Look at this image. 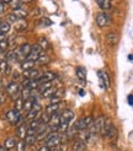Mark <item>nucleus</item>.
I'll use <instances>...</instances> for the list:
<instances>
[{
  "label": "nucleus",
  "mask_w": 133,
  "mask_h": 151,
  "mask_svg": "<svg viewBox=\"0 0 133 151\" xmlns=\"http://www.w3.org/2000/svg\"><path fill=\"white\" fill-rule=\"evenodd\" d=\"M74 119V112L70 109H64L61 114V127H59V132L63 134L66 133L69 129V123Z\"/></svg>",
  "instance_id": "1"
},
{
  "label": "nucleus",
  "mask_w": 133,
  "mask_h": 151,
  "mask_svg": "<svg viewBox=\"0 0 133 151\" xmlns=\"http://www.w3.org/2000/svg\"><path fill=\"white\" fill-rule=\"evenodd\" d=\"M6 93L9 95V97L11 100L16 101L17 99H20V95H21V91H22V86L20 84H17L16 81H11L9 84L6 85V88H5Z\"/></svg>",
  "instance_id": "2"
},
{
  "label": "nucleus",
  "mask_w": 133,
  "mask_h": 151,
  "mask_svg": "<svg viewBox=\"0 0 133 151\" xmlns=\"http://www.w3.org/2000/svg\"><path fill=\"white\" fill-rule=\"evenodd\" d=\"M101 134L107 139H115L116 138L117 130H116V127L113 125L111 119H108V118L105 119V123H103V127L101 129Z\"/></svg>",
  "instance_id": "3"
},
{
  "label": "nucleus",
  "mask_w": 133,
  "mask_h": 151,
  "mask_svg": "<svg viewBox=\"0 0 133 151\" xmlns=\"http://www.w3.org/2000/svg\"><path fill=\"white\" fill-rule=\"evenodd\" d=\"M93 122H94L93 117H90V116L89 117H83V118L78 119L73 127L77 129V132H83V130H87L89 128H90Z\"/></svg>",
  "instance_id": "4"
},
{
  "label": "nucleus",
  "mask_w": 133,
  "mask_h": 151,
  "mask_svg": "<svg viewBox=\"0 0 133 151\" xmlns=\"http://www.w3.org/2000/svg\"><path fill=\"white\" fill-rule=\"evenodd\" d=\"M105 117H99L94 119V122L91 123L90 128H89V132H90V134H96V133H101V129L103 127V123H105Z\"/></svg>",
  "instance_id": "5"
},
{
  "label": "nucleus",
  "mask_w": 133,
  "mask_h": 151,
  "mask_svg": "<svg viewBox=\"0 0 133 151\" xmlns=\"http://www.w3.org/2000/svg\"><path fill=\"white\" fill-rule=\"evenodd\" d=\"M6 119H7V122H9L11 125H16L20 123V119H21V114H20V112L16 111V109H10V111H7L6 112V114H5Z\"/></svg>",
  "instance_id": "6"
},
{
  "label": "nucleus",
  "mask_w": 133,
  "mask_h": 151,
  "mask_svg": "<svg viewBox=\"0 0 133 151\" xmlns=\"http://www.w3.org/2000/svg\"><path fill=\"white\" fill-rule=\"evenodd\" d=\"M61 144V134L59 133H51L46 140V146L48 147H54Z\"/></svg>",
  "instance_id": "7"
},
{
  "label": "nucleus",
  "mask_w": 133,
  "mask_h": 151,
  "mask_svg": "<svg viewBox=\"0 0 133 151\" xmlns=\"http://www.w3.org/2000/svg\"><path fill=\"white\" fill-rule=\"evenodd\" d=\"M110 21H111V19L106 12H100V14L96 15V25L101 28L106 27L110 24Z\"/></svg>",
  "instance_id": "8"
},
{
  "label": "nucleus",
  "mask_w": 133,
  "mask_h": 151,
  "mask_svg": "<svg viewBox=\"0 0 133 151\" xmlns=\"http://www.w3.org/2000/svg\"><path fill=\"white\" fill-rule=\"evenodd\" d=\"M98 75H99V82H100V86L102 88L107 90L110 87V78H108V74L103 70H99L98 71Z\"/></svg>",
  "instance_id": "9"
},
{
  "label": "nucleus",
  "mask_w": 133,
  "mask_h": 151,
  "mask_svg": "<svg viewBox=\"0 0 133 151\" xmlns=\"http://www.w3.org/2000/svg\"><path fill=\"white\" fill-rule=\"evenodd\" d=\"M54 79H57V74L53 71H46L40 75L38 82L40 84H44V82H52Z\"/></svg>",
  "instance_id": "10"
},
{
  "label": "nucleus",
  "mask_w": 133,
  "mask_h": 151,
  "mask_svg": "<svg viewBox=\"0 0 133 151\" xmlns=\"http://www.w3.org/2000/svg\"><path fill=\"white\" fill-rule=\"evenodd\" d=\"M42 54V49L41 47L38 46V44H33L32 46V49H31V53H30V55H28V60H32V62H37L40 58V55Z\"/></svg>",
  "instance_id": "11"
},
{
  "label": "nucleus",
  "mask_w": 133,
  "mask_h": 151,
  "mask_svg": "<svg viewBox=\"0 0 133 151\" xmlns=\"http://www.w3.org/2000/svg\"><path fill=\"white\" fill-rule=\"evenodd\" d=\"M41 109H42V106H41L38 102H36V103L33 104V108L27 113V119H30V120L36 119V118H37V116H40Z\"/></svg>",
  "instance_id": "12"
},
{
  "label": "nucleus",
  "mask_w": 133,
  "mask_h": 151,
  "mask_svg": "<svg viewBox=\"0 0 133 151\" xmlns=\"http://www.w3.org/2000/svg\"><path fill=\"white\" fill-rule=\"evenodd\" d=\"M27 129H28V125H26V124H24V123L19 124L16 134H17V138H19L20 140H25V139H26V137H27Z\"/></svg>",
  "instance_id": "13"
},
{
  "label": "nucleus",
  "mask_w": 133,
  "mask_h": 151,
  "mask_svg": "<svg viewBox=\"0 0 133 151\" xmlns=\"http://www.w3.org/2000/svg\"><path fill=\"white\" fill-rule=\"evenodd\" d=\"M24 76H25V79H30V80H38L40 79V71L36 70V69L24 71Z\"/></svg>",
  "instance_id": "14"
},
{
  "label": "nucleus",
  "mask_w": 133,
  "mask_h": 151,
  "mask_svg": "<svg viewBox=\"0 0 133 151\" xmlns=\"http://www.w3.org/2000/svg\"><path fill=\"white\" fill-rule=\"evenodd\" d=\"M106 42L110 46H116L118 42V35L116 32H110L106 35Z\"/></svg>",
  "instance_id": "15"
},
{
  "label": "nucleus",
  "mask_w": 133,
  "mask_h": 151,
  "mask_svg": "<svg viewBox=\"0 0 133 151\" xmlns=\"http://www.w3.org/2000/svg\"><path fill=\"white\" fill-rule=\"evenodd\" d=\"M75 74H77V78H78L81 82H85V81H86V70H85V68L78 66L77 69H75Z\"/></svg>",
  "instance_id": "16"
},
{
  "label": "nucleus",
  "mask_w": 133,
  "mask_h": 151,
  "mask_svg": "<svg viewBox=\"0 0 133 151\" xmlns=\"http://www.w3.org/2000/svg\"><path fill=\"white\" fill-rule=\"evenodd\" d=\"M96 4H98L99 7L103 11H107V10L112 9V3L108 1V0H99V1H96Z\"/></svg>",
  "instance_id": "17"
},
{
  "label": "nucleus",
  "mask_w": 133,
  "mask_h": 151,
  "mask_svg": "<svg viewBox=\"0 0 133 151\" xmlns=\"http://www.w3.org/2000/svg\"><path fill=\"white\" fill-rule=\"evenodd\" d=\"M26 28H27V21L24 20V19H19L16 21V24H15V29L19 31V32H21V31H24V29H26Z\"/></svg>",
  "instance_id": "18"
},
{
  "label": "nucleus",
  "mask_w": 133,
  "mask_h": 151,
  "mask_svg": "<svg viewBox=\"0 0 133 151\" xmlns=\"http://www.w3.org/2000/svg\"><path fill=\"white\" fill-rule=\"evenodd\" d=\"M61 106H62V103L49 104V106H48V107L46 108V112L48 113V114H51V116H53V114H56V113H58L59 108H61Z\"/></svg>",
  "instance_id": "19"
},
{
  "label": "nucleus",
  "mask_w": 133,
  "mask_h": 151,
  "mask_svg": "<svg viewBox=\"0 0 133 151\" xmlns=\"http://www.w3.org/2000/svg\"><path fill=\"white\" fill-rule=\"evenodd\" d=\"M0 71H1L3 74H10L11 71V68L9 65V63L6 62V60H0Z\"/></svg>",
  "instance_id": "20"
},
{
  "label": "nucleus",
  "mask_w": 133,
  "mask_h": 151,
  "mask_svg": "<svg viewBox=\"0 0 133 151\" xmlns=\"http://www.w3.org/2000/svg\"><path fill=\"white\" fill-rule=\"evenodd\" d=\"M16 144H17V141L15 138H9V139H6L5 142H4V147L6 150H10V149H14V147H16Z\"/></svg>",
  "instance_id": "21"
},
{
  "label": "nucleus",
  "mask_w": 133,
  "mask_h": 151,
  "mask_svg": "<svg viewBox=\"0 0 133 151\" xmlns=\"http://www.w3.org/2000/svg\"><path fill=\"white\" fill-rule=\"evenodd\" d=\"M33 66H35V62H32V60H28V59H26L25 62L21 63V68H22V70H24V71L32 70Z\"/></svg>",
  "instance_id": "22"
},
{
  "label": "nucleus",
  "mask_w": 133,
  "mask_h": 151,
  "mask_svg": "<svg viewBox=\"0 0 133 151\" xmlns=\"http://www.w3.org/2000/svg\"><path fill=\"white\" fill-rule=\"evenodd\" d=\"M12 14H14L17 19H24V20H26V16H27V11L24 10L22 7H20V9H17V10H14Z\"/></svg>",
  "instance_id": "23"
},
{
  "label": "nucleus",
  "mask_w": 133,
  "mask_h": 151,
  "mask_svg": "<svg viewBox=\"0 0 133 151\" xmlns=\"http://www.w3.org/2000/svg\"><path fill=\"white\" fill-rule=\"evenodd\" d=\"M10 28H11V26H10V24L7 21H1L0 22V32L1 33H7L10 31Z\"/></svg>",
  "instance_id": "24"
},
{
  "label": "nucleus",
  "mask_w": 133,
  "mask_h": 151,
  "mask_svg": "<svg viewBox=\"0 0 133 151\" xmlns=\"http://www.w3.org/2000/svg\"><path fill=\"white\" fill-rule=\"evenodd\" d=\"M37 44L41 47L42 50H47L48 47H49V43H48L47 38H44V37H41V38L38 40V42H37Z\"/></svg>",
  "instance_id": "25"
},
{
  "label": "nucleus",
  "mask_w": 133,
  "mask_h": 151,
  "mask_svg": "<svg viewBox=\"0 0 133 151\" xmlns=\"http://www.w3.org/2000/svg\"><path fill=\"white\" fill-rule=\"evenodd\" d=\"M31 91H32V90L28 88V87L22 88V91H21V99L24 100V101H27L30 97H31Z\"/></svg>",
  "instance_id": "26"
},
{
  "label": "nucleus",
  "mask_w": 133,
  "mask_h": 151,
  "mask_svg": "<svg viewBox=\"0 0 133 151\" xmlns=\"http://www.w3.org/2000/svg\"><path fill=\"white\" fill-rule=\"evenodd\" d=\"M36 102H37V101H35L33 99H28V100L25 101V103H24V109L27 111V112H30V111L33 108V104H35Z\"/></svg>",
  "instance_id": "27"
},
{
  "label": "nucleus",
  "mask_w": 133,
  "mask_h": 151,
  "mask_svg": "<svg viewBox=\"0 0 133 151\" xmlns=\"http://www.w3.org/2000/svg\"><path fill=\"white\" fill-rule=\"evenodd\" d=\"M51 119H52V116L48 114L47 112L42 113V114H41V118H40V120H41V123H42V124H49Z\"/></svg>",
  "instance_id": "28"
},
{
  "label": "nucleus",
  "mask_w": 133,
  "mask_h": 151,
  "mask_svg": "<svg viewBox=\"0 0 133 151\" xmlns=\"http://www.w3.org/2000/svg\"><path fill=\"white\" fill-rule=\"evenodd\" d=\"M24 103H25V101L21 99H17L16 101H15V103H14V109H16V111H21V109H24Z\"/></svg>",
  "instance_id": "29"
},
{
  "label": "nucleus",
  "mask_w": 133,
  "mask_h": 151,
  "mask_svg": "<svg viewBox=\"0 0 133 151\" xmlns=\"http://www.w3.org/2000/svg\"><path fill=\"white\" fill-rule=\"evenodd\" d=\"M41 125V120L40 119H33V120H30V123H28V128L30 129H35L37 130V128H38Z\"/></svg>",
  "instance_id": "30"
},
{
  "label": "nucleus",
  "mask_w": 133,
  "mask_h": 151,
  "mask_svg": "<svg viewBox=\"0 0 133 151\" xmlns=\"http://www.w3.org/2000/svg\"><path fill=\"white\" fill-rule=\"evenodd\" d=\"M36 141H37V137H36V135H27L26 139H25V142H26L27 146L33 145Z\"/></svg>",
  "instance_id": "31"
},
{
  "label": "nucleus",
  "mask_w": 133,
  "mask_h": 151,
  "mask_svg": "<svg viewBox=\"0 0 133 151\" xmlns=\"http://www.w3.org/2000/svg\"><path fill=\"white\" fill-rule=\"evenodd\" d=\"M6 62H7V63H10V62H16V54H15V50L7 52V54H6Z\"/></svg>",
  "instance_id": "32"
},
{
  "label": "nucleus",
  "mask_w": 133,
  "mask_h": 151,
  "mask_svg": "<svg viewBox=\"0 0 133 151\" xmlns=\"http://www.w3.org/2000/svg\"><path fill=\"white\" fill-rule=\"evenodd\" d=\"M52 87V84L51 82H44V84H40V86H38V91L41 92V93H43L44 91H46V90H48V88H51Z\"/></svg>",
  "instance_id": "33"
},
{
  "label": "nucleus",
  "mask_w": 133,
  "mask_h": 151,
  "mask_svg": "<svg viewBox=\"0 0 133 151\" xmlns=\"http://www.w3.org/2000/svg\"><path fill=\"white\" fill-rule=\"evenodd\" d=\"M37 62H38V64H47L48 62H49V57L48 55H46V54H43V53H42V54L40 55V58H38V60H37Z\"/></svg>",
  "instance_id": "34"
},
{
  "label": "nucleus",
  "mask_w": 133,
  "mask_h": 151,
  "mask_svg": "<svg viewBox=\"0 0 133 151\" xmlns=\"http://www.w3.org/2000/svg\"><path fill=\"white\" fill-rule=\"evenodd\" d=\"M54 92H56V90L51 87V88L46 90V91H44V92L42 93V96H43V97H48V99H52V97L54 96Z\"/></svg>",
  "instance_id": "35"
},
{
  "label": "nucleus",
  "mask_w": 133,
  "mask_h": 151,
  "mask_svg": "<svg viewBox=\"0 0 133 151\" xmlns=\"http://www.w3.org/2000/svg\"><path fill=\"white\" fill-rule=\"evenodd\" d=\"M26 142H25V140H20V141H17V144H16V150L17 151H25L26 150Z\"/></svg>",
  "instance_id": "36"
},
{
  "label": "nucleus",
  "mask_w": 133,
  "mask_h": 151,
  "mask_svg": "<svg viewBox=\"0 0 133 151\" xmlns=\"http://www.w3.org/2000/svg\"><path fill=\"white\" fill-rule=\"evenodd\" d=\"M51 134V132H49V129L48 130H46V132H43V133H41V134H38L37 135V141H42V140H44L46 139L47 140V135H49Z\"/></svg>",
  "instance_id": "37"
},
{
  "label": "nucleus",
  "mask_w": 133,
  "mask_h": 151,
  "mask_svg": "<svg viewBox=\"0 0 133 151\" xmlns=\"http://www.w3.org/2000/svg\"><path fill=\"white\" fill-rule=\"evenodd\" d=\"M7 47H9V42H7L6 40L0 41V53H1V52H5V50L7 49Z\"/></svg>",
  "instance_id": "38"
},
{
  "label": "nucleus",
  "mask_w": 133,
  "mask_h": 151,
  "mask_svg": "<svg viewBox=\"0 0 133 151\" xmlns=\"http://www.w3.org/2000/svg\"><path fill=\"white\" fill-rule=\"evenodd\" d=\"M17 20H19V19L15 16L14 14H9V15H7V17H6V21L9 22V24H16Z\"/></svg>",
  "instance_id": "39"
},
{
  "label": "nucleus",
  "mask_w": 133,
  "mask_h": 151,
  "mask_svg": "<svg viewBox=\"0 0 133 151\" xmlns=\"http://www.w3.org/2000/svg\"><path fill=\"white\" fill-rule=\"evenodd\" d=\"M21 1H9V5L11 6V9L12 10H17V9H20L21 7Z\"/></svg>",
  "instance_id": "40"
},
{
  "label": "nucleus",
  "mask_w": 133,
  "mask_h": 151,
  "mask_svg": "<svg viewBox=\"0 0 133 151\" xmlns=\"http://www.w3.org/2000/svg\"><path fill=\"white\" fill-rule=\"evenodd\" d=\"M7 96H9V95L6 93V91H1V92H0V104H4L6 102Z\"/></svg>",
  "instance_id": "41"
},
{
  "label": "nucleus",
  "mask_w": 133,
  "mask_h": 151,
  "mask_svg": "<svg viewBox=\"0 0 133 151\" xmlns=\"http://www.w3.org/2000/svg\"><path fill=\"white\" fill-rule=\"evenodd\" d=\"M64 95V88H58L56 90V92H54V96L53 97H58V99H62Z\"/></svg>",
  "instance_id": "42"
},
{
  "label": "nucleus",
  "mask_w": 133,
  "mask_h": 151,
  "mask_svg": "<svg viewBox=\"0 0 133 151\" xmlns=\"http://www.w3.org/2000/svg\"><path fill=\"white\" fill-rule=\"evenodd\" d=\"M6 5H9V1H0V14H4Z\"/></svg>",
  "instance_id": "43"
},
{
  "label": "nucleus",
  "mask_w": 133,
  "mask_h": 151,
  "mask_svg": "<svg viewBox=\"0 0 133 151\" xmlns=\"http://www.w3.org/2000/svg\"><path fill=\"white\" fill-rule=\"evenodd\" d=\"M127 102H128L129 106H133V95H129L127 97Z\"/></svg>",
  "instance_id": "44"
},
{
  "label": "nucleus",
  "mask_w": 133,
  "mask_h": 151,
  "mask_svg": "<svg viewBox=\"0 0 133 151\" xmlns=\"http://www.w3.org/2000/svg\"><path fill=\"white\" fill-rule=\"evenodd\" d=\"M40 151H52V150H51V147H48V146H46V145H43L42 147H40Z\"/></svg>",
  "instance_id": "45"
},
{
  "label": "nucleus",
  "mask_w": 133,
  "mask_h": 151,
  "mask_svg": "<svg viewBox=\"0 0 133 151\" xmlns=\"http://www.w3.org/2000/svg\"><path fill=\"white\" fill-rule=\"evenodd\" d=\"M19 78H20V74H19V73H14V74H12V79H14V81H15V80H17Z\"/></svg>",
  "instance_id": "46"
},
{
  "label": "nucleus",
  "mask_w": 133,
  "mask_h": 151,
  "mask_svg": "<svg viewBox=\"0 0 133 151\" xmlns=\"http://www.w3.org/2000/svg\"><path fill=\"white\" fill-rule=\"evenodd\" d=\"M79 95H80V96H84V95H85L84 90H80V91H79Z\"/></svg>",
  "instance_id": "47"
},
{
  "label": "nucleus",
  "mask_w": 133,
  "mask_h": 151,
  "mask_svg": "<svg viewBox=\"0 0 133 151\" xmlns=\"http://www.w3.org/2000/svg\"><path fill=\"white\" fill-rule=\"evenodd\" d=\"M128 60H131V62H133V54L128 55Z\"/></svg>",
  "instance_id": "48"
},
{
  "label": "nucleus",
  "mask_w": 133,
  "mask_h": 151,
  "mask_svg": "<svg viewBox=\"0 0 133 151\" xmlns=\"http://www.w3.org/2000/svg\"><path fill=\"white\" fill-rule=\"evenodd\" d=\"M5 150H6V149H5L3 145H0V151H5Z\"/></svg>",
  "instance_id": "49"
},
{
  "label": "nucleus",
  "mask_w": 133,
  "mask_h": 151,
  "mask_svg": "<svg viewBox=\"0 0 133 151\" xmlns=\"http://www.w3.org/2000/svg\"><path fill=\"white\" fill-rule=\"evenodd\" d=\"M52 151H62V150H61V149H53Z\"/></svg>",
  "instance_id": "50"
},
{
  "label": "nucleus",
  "mask_w": 133,
  "mask_h": 151,
  "mask_svg": "<svg viewBox=\"0 0 133 151\" xmlns=\"http://www.w3.org/2000/svg\"><path fill=\"white\" fill-rule=\"evenodd\" d=\"M1 87H3V81L0 80V88H1Z\"/></svg>",
  "instance_id": "51"
},
{
  "label": "nucleus",
  "mask_w": 133,
  "mask_h": 151,
  "mask_svg": "<svg viewBox=\"0 0 133 151\" xmlns=\"http://www.w3.org/2000/svg\"><path fill=\"white\" fill-rule=\"evenodd\" d=\"M0 22H1V19H0Z\"/></svg>",
  "instance_id": "52"
},
{
  "label": "nucleus",
  "mask_w": 133,
  "mask_h": 151,
  "mask_svg": "<svg viewBox=\"0 0 133 151\" xmlns=\"http://www.w3.org/2000/svg\"><path fill=\"white\" fill-rule=\"evenodd\" d=\"M0 74H1V71H0Z\"/></svg>",
  "instance_id": "53"
}]
</instances>
